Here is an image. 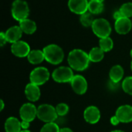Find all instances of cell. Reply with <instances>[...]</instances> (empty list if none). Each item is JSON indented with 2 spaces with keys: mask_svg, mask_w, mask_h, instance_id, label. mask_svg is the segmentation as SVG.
<instances>
[{
  "mask_svg": "<svg viewBox=\"0 0 132 132\" xmlns=\"http://www.w3.org/2000/svg\"><path fill=\"white\" fill-rule=\"evenodd\" d=\"M122 89L123 90L129 94L132 95V77H127L122 81Z\"/></svg>",
  "mask_w": 132,
  "mask_h": 132,
  "instance_id": "25",
  "label": "cell"
},
{
  "mask_svg": "<svg viewBox=\"0 0 132 132\" xmlns=\"http://www.w3.org/2000/svg\"><path fill=\"white\" fill-rule=\"evenodd\" d=\"M121 123H130L132 121V106L125 104L120 106L115 113Z\"/></svg>",
  "mask_w": 132,
  "mask_h": 132,
  "instance_id": "12",
  "label": "cell"
},
{
  "mask_svg": "<svg viewBox=\"0 0 132 132\" xmlns=\"http://www.w3.org/2000/svg\"><path fill=\"white\" fill-rule=\"evenodd\" d=\"M111 132H125V131H121V130H115V131H111Z\"/></svg>",
  "mask_w": 132,
  "mask_h": 132,
  "instance_id": "35",
  "label": "cell"
},
{
  "mask_svg": "<svg viewBox=\"0 0 132 132\" xmlns=\"http://www.w3.org/2000/svg\"><path fill=\"white\" fill-rule=\"evenodd\" d=\"M7 42V39H6V37H5V32H2L0 33V45L1 46H3Z\"/></svg>",
  "mask_w": 132,
  "mask_h": 132,
  "instance_id": "30",
  "label": "cell"
},
{
  "mask_svg": "<svg viewBox=\"0 0 132 132\" xmlns=\"http://www.w3.org/2000/svg\"><path fill=\"white\" fill-rule=\"evenodd\" d=\"M88 1H90V0H88Z\"/></svg>",
  "mask_w": 132,
  "mask_h": 132,
  "instance_id": "40",
  "label": "cell"
},
{
  "mask_svg": "<svg viewBox=\"0 0 132 132\" xmlns=\"http://www.w3.org/2000/svg\"><path fill=\"white\" fill-rule=\"evenodd\" d=\"M29 124L30 122L26 121H21V127L22 130H27L29 128Z\"/></svg>",
  "mask_w": 132,
  "mask_h": 132,
  "instance_id": "31",
  "label": "cell"
},
{
  "mask_svg": "<svg viewBox=\"0 0 132 132\" xmlns=\"http://www.w3.org/2000/svg\"><path fill=\"white\" fill-rule=\"evenodd\" d=\"M104 10V4L103 2L98 0H90L89 1L88 11L94 15L100 14Z\"/></svg>",
  "mask_w": 132,
  "mask_h": 132,
  "instance_id": "22",
  "label": "cell"
},
{
  "mask_svg": "<svg viewBox=\"0 0 132 132\" xmlns=\"http://www.w3.org/2000/svg\"><path fill=\"white\" fill-rule=\"evenodd\" d=\"M88 0H69L68 7L70 10L76 14L82 15L88 11Z\"/></svg>",
  "mask_w": 132,
  "mask_h": 132,
  "instance_id": "11",
  "label": "cell"
},
{
  "mask_svg": "<svg viewBox=\"0 0 132 132\" xmlns=\"http://www.w3.org/2000/svg\"><path fill=\"white\" fill-rule=\"evenodd\" d=\"M114 28L118 33L125 35L128 33L132 28V21L130 18L122 17L118 20H115Z\"/></svg>",
  "mask_w": 132,
  "mask_h": 132,
  "instance_id": "14",
  "label": "cell"
},
{
  "mask_svg": "<svg viewBox=\"0 0 132 132\" xmlns=\"http://www.w3.org/2000/svg\"><path fill=\"white\" fill-rule=\"evenodd\" d=\"M98 1H100V2H104V0H98Z\"/></svg>",
  "mask_w": 132,
  "mask_h": 132,
  "instance_id": "38",
  "label": "cell"
},
{
  "mask_svg": "<svg viewBox=\"0 0 132 132\" xmlns=\"http://www.w3.org/2000/svg\"><path fill=\"white\" fill-rule=\"evenodd\" d=\"M22 32H23L19 26H14L10 27L5 32L7 42L12 44L17 41H19L20 38L22 37Z\"/></svg>",
  "mask_w": 132,
  "mask_h": 132,
  "instance_id": "16",
  "label": "cell"
},
{
  "mask_svg": "<svg viewBox=\"0 0 132 132\" xmlns=\"http://www.w3.org/2000/svg\"><path fill=\"white\" fill-rule=\"evenodd\" d=\"M110 122H111V124L112 125H114V126H116V125H119V124L121 123L120 121H119V119L118 118V117H117L116 115H114V116H113V117L111 118Z\"/></svg>",
  "mask_w": 132,
  "mask_h": 132,
  "instance_id": "29",
  "label": "cell"
},
{
  "mask_svg": "<svg viewBox=\"0 0 132 132\" xmlns=\"http://www.w3.org/2000/svg\"><path fill=\"white\" fill-rule=\"evenodd\" d=\"M124 17H132V2H127L121 5L119 9Z\"/></svg>",
  "mask_w": 132,
  "mask_h": 132,
  "instance_id": "26",
  "label": "cell"
},
{
  "mask_svg": "<svg viewBox=\"0 0 132 132\" xmlns=\"http://www.w3.org/2000/svg\"><path fill=\"white\" fill-rule=\"evenodd\" d=\"M90 62L98 63L104 59V52L100 47H94L88 53Z\"/></svg>",
  "mask_w": 132,
  "mask_h": 132,
  "instance_id": "21",
  "label": "cell"
},
{
  "mask_svg": "<svg viewBox=\"0 0 132 132\" xmlns=\"http://www.w3.org/2000/svg\"><path fill=\"white\" fill-rule=\"evenodd\" d=\"M31 51L29 45L25 41H17L12 44L11 52L13 55L17 57H26L28 56L29 52Z\"/></svg>",
  "mask_w": 132,
  "mask_h": 132,
  "instance_id": "10",
  "label": "cell"
},
{
  "mask_svg": "<svg viewBox=\"0 0 132 132\" xmlns=\"http://www.w3.org/2000/svg\"><path fill=\"white\" fill-rule=\"evenodd\" d=\"M84 118L89 124H97L101 119V111L96 106H89L84 110Z\"/></svg>",
  "mask_w": 132,
  "mask_h": 132,
  "instance_id": "13",
  "label": "cell"
},
{
  "mask_svg": "<svg viewBox=\"0 0 132 132\" xmlns=\"http://www.w3.org/2000/svg\"><path fill=\"white\" fill-rule=\"evenodd\" d=\"M70 84L73 90L78 95H83L87 90V81L85 77L81 75H74Z\"/></svg>",
  "mask_w": 132,
  "mask_h": 132,
  "instance_id": "9",
  "label": "cell"
},
{
  "mask_svg": "<svg viewBox=\"0 0 132 132\" xmlns=\"http://www.w3.org/2000/svg\"><path fill=\"white\" fill-rule=\"evenodd\" d=\"M74 77L73 70L68 67H60L55 69L52 73V77L56 83H70Z\"/></svg>",
  "mask_w": 132,
  "mask_h": 132,
  "instance_id": "7",
  "label": "cell"
},
{
  "mask_svg": "<svg viewBox=\"0 0 132 132\" xmlns=\"http://www.w3.org/2000/svg\"><path fill=\"white\" fill-rule=\"evenodd\" d=\"M19 26L23 32L26 34H32L36 30V24L33 20L29 19H26L21 22H19Z\"/></svg>",
  "mask_w": 132,
  "mask_h": 132,
  "instance_id": "20",
  "label": "cell"
},
{
  "mask_svg": "<svg viewBox=\"0 0 132 132\" xmlns=\"http://www.w3.org/2000/svg\"><path fill=\"white\" fill-rule=\"evenodd\" d=\"M20 132H31L30 131H29V130H22Z\"/></svg>",
  "mask_w": 132,
  "mask_h": 132,
  "instance_id": "36",
  "label": "cell"
},
{
  "mask_svg": "<svg viewBox=\"0 0 132 132\" xmlns=\"http://www.w3.org/2000/svg\"><path fill=\"white\" fill-rule=\"evenodd\" d=\"M50 77V74L47 68L44 67H39L31 71L29 74V80L32 84L41 86L49 80Z\"/></svg>",
  "mask_w": 132,
  "mask_h": 132,
  "instance_id": "6",
  "label": "cell"
},
{
  "mask_svg": "<svg viewBox=\"0 0 132 132\" xmlns=\"http://www.w3.org/2000/svg\"><path fill=\"white\" fill-rule=\"evenodd\" d=\"M80 21L84 26L89 27V26H92V24H93L94 19H93L92 13H90V12H87L80 15Z\"/></svg>",
  "mask_w": 132,
  "mask_h": 132,
  "instance_id": "24",
  "label": "cell"
},
{
  "mask_svg": "<svg viewBox=\"0 0 132 132\" xmlns=\"http://www.w3.org/2000/svg\"><path fill=\"white\" fill-rule=\"evenodd\" d=\"M131 21H132V20H131Z\"/></svg>",
  "mask_w": 132,
  "mask_h": 132,
  "instance_id": "41",
  "label": "cell"
},
{
  "mask_svg": "<svg viewBox=\"0 0 132 132\" xmlns=\"http://www.w3.org/2000/svg\"><path fill=\"white\" fill-rule=\"evenodd\" d=\"M99 47L104 52H109L113 49L114 46V43L112 39L108 36V37H105V38H101L100 39V42H99Z\"/></svg>",
  "mask_w": 132,
  "mask_h": 132,
  "instance_id": "23",
  "label": "cell"
},
{
  "mask_svg": "<svg viewBox=\"0 0 132 132\" xmlns=\"http://www.w3.org/2000/svg\"><path fill=\"white\" fill-rule=\"evenodd\" d=\"M29 9L27 2L24 0H15L12 5V15L19 22L28 19Z\"/></svg>",
  "mask_w": 132,
  "mask_h": 132,
  "instance_id": "4",
  "label": "cell"
},
{
  "mask_svg": "<svg viewBox=\"0 0 132 132\" xmlns=\"http://www.w3.org/2000/svg\"><path fill=\"white\" fill-rule=\"evenodd\" d=\"M28 61L31 64H39L41 63L45 60V56L43 50H32L29 52L27 56Z\"/></svg>",
  "mask_w": 132,
  "mask_h": 132,
  "instance_id": "19",
  "label": "cell"
},
{
  "mask_svg": "<svg viewBox=\"0 0 132 132\" xmlns=\"http://www.w3.org/2000/svg\"><path fill=\"white\" fill-rule=\"evenodd\" d=\"M68 64L72 70L77 71L85 70L90 64L88 53L80 49H74L69 53L67 58Z\"/></svg>",
  "mask_w": 132,
  "mask_h": 132,
  "instance_id": "1",
  "label": "cell"
},
{
  "mask_svg": "<svg viewBox=\"0 0 132 132\" xmlns=\"http://www.w3.org/2000/svg\"><path fill=\"white\" fill-rule=\"evenodd\" d=\"M40 94H41L39 86L32 83H29L26 86L25 95L29 101L31 102L37 101L40 97Z\"/></svg>",
  "mask_w": 132,
  "mask_h": 132,
  "instance_id": "15",
  "label": "cell"
},
{
  "mask_svg": "<svg viewBox=\"0 0 132 132\" xmlns=\"http://www.w3.org/2000/svg\"><path fill=\"white\" fill-rule=\"evenodd\" d=\"M130 54H131V57H132V50H131V53H130Z\"/></svg>",
  "mask_w": 132,
  "mask_h": 132,
  "instance_id": "37",
  "label": "cell"
},
{
  "mask_svg": "<svg viewBox=\"0 0 132 132\" xmlns=\"http://www.w3.org/2000/svg\"><path fill=\"white\" fill-rule=\"evenodd\" d=\"M4 127L6 132H20L22 131L21 121L15 117L7 118Z\"/></svg>",
  "mask_w": 132,
  "mask_h": 132,
  "instance_id": "17",
  "label": "cell"
},
{
  "mask_svg": "<svg viewBox=\"0 0 132 132\" xmlns=\"http://www.w3.org/2000/svg\"><path fill=\"white\" fill-rule=\"evenodd\" d=\"M114 19L115 20H118V19H121V18H122V17H124L123 16V15H122V13L121 12V11L120 10H118V11H116V12H114Z\"/></svg>",
  "mask_w": 132,
  "mask_h": 132,
  "instance_id": "32",
  "label": "cell"
},
{
  "mask_svg": "<svg viewBox=\"0 0 132 132\" xmlns=\"http://www.w3.org/2000/svg\"><path fill=\"white\" fill-rule=\"evenodd\" d=\"M19 116L22 121L32 122L37 117V108L32 103H26L19 109Z\"/></svg>",
  "mask_w": 132,
  "mask_h": 132,
  "instance_id": "8",
  "label": "cell"
},
{
  "mask_svg": "<svg viewBox=\"0 0 132 132\" xmlns=\"http://www.w3.org/2000/svg\"><path fill=\"white\" fill-rule=\"evenodd\" d=\"M125 71L123 67L121 65H114L111 67L109 72L110 80L113 83H119L124 77Z\"/></svg>",
  "mask_w": 132,
  "mask_h": 132,
  "instance_id": "18",
  "label": "cell"
},
{
  "mask_svg": "<svg viewBox=\"0 0 132 132\" xmlns=\"http://www.w3.org/2000/svg\"><path fill=\"white\" fill-rule=\"evenodd\" d=\"M91 28L94 33L100 39L108 37L111 33V24L105 19L100 18L94 19Z\"/></svg>",
  "mask_w": 132,
  "mask_h": 132,
  "instance_id": "5",
  "label": "cell"
},
{
  "mask_svg": "<svg viewBox=\"0 0 132 132\" xmlns=\"http://www.w3.org/2000/svg\"><path fill=\"white\" fill-rule=\"evenodd\" d=\"M56 111L58 116H65L69 112V106L65 103H60L56 105Z\"/></svg>",
  "mask_w": 132,
  "mask_h": 132,
  "instance_id": "28",
  "label": "cell"
},
{
  "mask_svg": "<svg viewBox=\"0 0 132 132\" xmlns=\"http://www.w3.org/2000/svg\"><path fill=\"white\" fill-rule=\"evenodd\" d=\"M0 103H1V108H0V111H2L4 109V106H5V104H4V101H3L2 100H1V101H0Z\"/></svg>",
  "mask_w": 132,
  "mask_h": 132,
  "instance_id": "34",
  "label": "cell"
},
{
  "mask_svg": "<svg viewBox=\"0 0 132 132\" xmlns=\"http://www.w3.org/2000/svg\"><path fill=\"white\" fill-rule=\"evenodd\" d=\"M60 132H73L70 128H61L60 129Z\"/></svg>",
  "mask_w": 132,
  "mask_h": 132,
  "instance_id": "33",
  "label": "cell"
},
{
  "mask_svg": "<svg viewBox=\"0 0 132 132\" xmlns=\"http://www.w3.org/2000/svg\"><path fill=\"white\" fill-rule=\"evenodd\" d=\"M43 51L45 56V60L53 65L60 64L63 60L64 52L58 45L50 44L45 46Z\"/></svg>",
  "mask_w": 132,
  "mask_h": 132,
  "instance_id": "2",
  "label": "cell"
},
{
  "mask_svg": "<svg viewBox=\"0 0 132 132\" xmlns=\"http://www.w3.org/2000/svg\"><path fill=\"white\" fill-rule=\"evenodd\" d=\"M60 129L55 122L46 123L41 128L40 132H60Z\"/></svg>",
  "mask_w": 132,
  "mask_h": 132,
  "instance_id": "27",
  "label": "cell"
},
{
  "mask_svg": "<svg viewBox=\"0 0 132 132\" xmlns=\"http://www.w3.org/2000/svg\"><path fill=\"white\" fill-rule=\"evenodd\" d=\"M131 70H132V61H131Z\"/></svg>",
  "mask_w": 132,
  "mask_h": 132,
  "instance_id": "39",
  "label": "cell"
},
{
  "mask_svg": "<svg viewBox=\"0 0 132 132\" xmlns=\"http://www.w3.org/2000/svg\"><path fill=\"white\" fill-rule=\"evenodd\" d=\"M57 117L58 114L56 113V108L50 104H43L37 108V118L41 121L45 123L54 122Z\"/></svg>",
  "mask_w": 132,
  "mask_h": 132,
  "instance_id": "3",
  "label": "cell"
}]
</instances>
